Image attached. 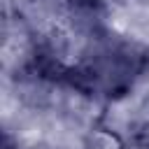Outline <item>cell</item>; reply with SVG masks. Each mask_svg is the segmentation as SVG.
Returning a JSON list of instances; mask_svg holds the SVG:
<instances>
[{
    "label": "cell",
    "instance_id": "cell-2",
    "mask_svg": "<svg viewBox=\"0 0 149 149\" xmlns=\"http://www.w3.org/2000/svg\"><path fill=\"white\" fill-rule=\"evenodd\" d=\"M84 149H128V144L114 128L105 123H95L88 128L84 137Z\"/></svg>",
    "mask_w": 149,
    "mask_h": 149
},
{
    "label": "cell",
    "instance_id": "cell-1",
    "mask_svg": "<svg viewBox=\"0 0 149 149\" xmlns=\"http://www.w3.org/2000/svg\"><path fill=\"white\" fill-rule=\"evenodd\" d=\"M19 28L33 74L91 98L126 95L149 65V51L114 33L95 0H26Z\"/></svg>",
    "mask_w": 149,
    "mask_h": 149
},
{
    "label": "cell",
    "instance_id": "cell-3",
    "mask_svg": "<svg viewBox=\"0 0 149 149\" xmlns=\"http://www.w3.org/2000/svg\"><path fill=\"white\" fill-rule=\"evenodd\" d=\"M133 142L142 149H149V109L142 112L133 123Z\"/></svg>",
    "mask_w": 149,
    "mask_h": 149
}]
</instances>
